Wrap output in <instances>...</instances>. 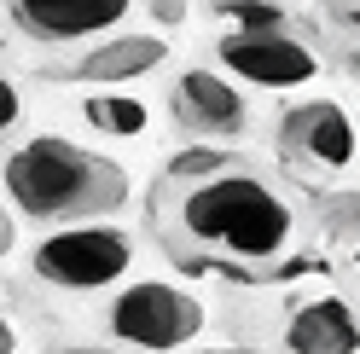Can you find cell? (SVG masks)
Segmentation results:
<instances>
[{
  "label": "cell",
  "mask_w": 360,
  "mask_h": 354,
  "mask_svg": "<svg viewBox=\"0 0 360 354\" xmlns=\"http://www.w3.org/2000/svg\"><path fill=\"white\" fill-rule=\"evenodd\" d=\"M151 232L186 268H274L302 238V204L262 163L192 145L151 181Z\"/></svg>",
  "instance_id": "obj_1"
},
{
  "label": "cell",
  "mask_w": 360,
  "mask_h": 354,
  "mask_svg": "<svg viewBox=\"0 0 360 354\" xmlns=\"http://www.w3.org/2000/svg\"><path fill=\"white\" fill-rule=\"evenodd\" d=\"M0 186H6V204H18V215L41 221V227L105 221L128 204V169L64 134L24 140L0 163Z\"/></svg>",
  "instance_id": "obj_2"
},
{
  "label": "cell",
  "mask_w": 360,
  "mask_h": 354,
  "mask_svg": "<svg viewBox=\"0 0 360 354\" xmlns=\"http://www.w3.org/2000/svg\"><path fill=\"white\" fill-rule=\"evenodd\" d=\"M105 325L110 337L140 348V354H174L204 337L210 325V308L198 302L192 291L180 284H163V279H140V284H122L105 308Z\"/></svg>",
  "instance_id": "obj_3"
},
{
  "label": "cell",
  "mask_w": 360,
  "mask_h": 354,
  "mask_svg": "<svg viewBox=\"0 0 360 354\" xmlns=\"http://www.w3.org/2000/svg\"><path fill=\"white\" fill-rule=\"evenodd\" d=\"M134 268V238L128 227L110 221H76V227H53L30 250V273L53 291H105Z\"/></svg>",
  "instance_id": "obj_4"
},
{
  "label": "cell",
  "mask_w": 360,
  "mask_h": 354,
  "mask_svg": "<svg viewBox=\"0 0 360 354\" xmlns=\"http://www.w3.org/2000/svg\"><path fill=\"white\" fill-rule=\"evenodd\" d=\"M279 157L297 169H320V174H343L354 163V128L349 110L337 99H308L290 105L279 122Z\"/></svg>",
  "instance_id": "obj_5"
},
{
  "label": "cell",
  "mask_w": 360,
  "mask_h": 354,
  "mask_svg": "<svg viewBox=\"0 0 360 354\" xmlns=\"http://www.w3.org/2000/svg\"><path fill=\"white\" fill-rule=\"evenodd\" d=\"M215 64H227L250 87H302L320 76V53L302 35H238L233 29L215 41Z\"/></svg>",
  "instance_id": "obj_6"
},
{
  "label": "cell",
  "mask_w": 360,
  "mask_h": 354,
  "mask_svg": "<svg viewBox=\"0 0 360 354\" xmlns=\"http://www.w3.org/2000/svg\"><path fill=\"white\" fill-rule=\"evenodd\" d=\"M134 0H6L18 35L41 41V47H70V41L105 35L128 18Z\"/></svg>",
  "instance_id": "obj_7"
},
{
  "label": "cell",
  "mask_w": 360,
  "mask_h": 354,
  "mask_svg": "<svg viewBox=\"0 0 360 354\" xmlns=\"http://www.w3.org/2000/svg\"><path fill=\"white\" fill-rule=\"evenodd\" d=\"M169 110H174V122L186 134H210V140L244 134V122H250L244 93L215 70H180L174 87H169Z\"/></svg>",
  "instance_id": "obj_8"
},
{
  "label": "cell",
  "mask_w": 360,
  "mask_h": 354,
  "mask_svg": "<svg viewBox=\"0 0 360 354\" xmlns=\"http://www.w3.org/2000/svg\"><path fill=\"white\" fill-rule=\"evenodd\" d=\"M157 64H169V41H163V35H117V41H105V47H94V53H82L76 64H64V70H53V76H58V81L122 87V81L151 76Z\"/></svg>",
  "instance_id": "obj_9"
},
{
  "label": "cell",
  "mask_w": 360,
  "mask_h": 354,
  "mask_svg": "<svg viewBox=\"0 0 360 354\" xmlns=\"http://www.w3.org/2000/svg\"><path fill=\"white\" fill-rule=\"evenodd\" d=\"M285 354H354V308L343 296H314L285 320Z\"/></svg>",
  "instance_id": "obj_10"
},
{
  "label": "cell",
  "mask_w": 360,
  "mask_h": 354,
  "mask_svg": "<svg viewBox=\"0 0 360 354\" xmlns=\"http://www.w3.org/2000/svg\"><path fill=\"white\" fill-rule=\"evenodd\" d=\"M82 117L99 128V134H122V140H140L146 134V122H151V110L140 99H122V93H99V99H87L82 105Z\"/></svg>",
  "instance_id": "obj_11"
},
{
  "label": "cell",
  "mask_w": 360,
  "mask_h": 354,
  "mask_svg": "<svg viewBox=\"0 0 360 354\" xmlns=\"http://www.w3.org/2000/svg\"><path fill=\"white\" fill-rule=\"evenodd\" d=\"M221 18H233L238 35H297L290 29V6L279 0H215Z\"/></svg>",
  "instance_id": "obj_12"
},
{
  "label": "cell",
  "mask_w": 360,
  "mask_h": 354,
  "mask_svg": "<svg viewBox=\"0 0 360 354\" xmlns=\"http://www.w3.org/2000/svg\"><path fill=\"white\" fill-rule=\"evenodd\" d=\"M18 117H24V93H18V81L0 70V134H6V128H18Z\"/></svg>",
  "instance_id": "obj_13"
},
{
  "label": "cell",
  "mask_w": 360,
  "mask_h": 354,
  "mask_svg": "<svg viewBox=\"0 0 360 354\" xmlns=\"http://www.w3.org/2000/svg\"><path fill=\"white\" fill-rule=\"evenodd\" d=\"M186 12H192V0H151V24H163V29H180Z\"/></svg>",
  "instance_id": "obj_14"
},
{
  "label": "cell",
  "mask_w": 360,
  "mask_h": 354,
  "mask_svg": "<svg viewBox=\"0 0 360 354\" xmlns=\"http://www.w3.org/2000/svg\"><path fill=\"white\" fill-rule=\"evenodd\" d=\"M18 244V221H12V209H6V197H0V256H6Z\"/></svg>",
  "instance_id": "obj_15"
},
{
  "label": "cell",
  "mask_w": 360,
  "mask_h": 354,
  "mask_svg": "<svg viewBox=\"0 0 360 354\" xmlns=\"http://www.w3.org/2000/svg\"><path fill=\"white\" fill-rule=\"evenodd\" d=\"M53 354H128V348H82V343H53Z\"/></svg>",
  "instance_id": "obj_16"
},
{
  "label": "cell",
  "mask_w": 360,
  "mask_h": 354,
  "mask_svg": "<svg viewBox=\"0 0 360 354\" xmlns=\"http://www.w3.org/2000/svg\"><path fill=\"white\" fill-rule=\"evenodd\" d=\"M0 354H18V331H12L6 314H0Z\"/></svg>",
  "instance_id": "obj_17"
},
{
  "label": "cell",
  "mask_w": 360,
  "mask_h": 354,
  "mask_svg": "<svg viewBox=\"0 0 360 354\" xmlns=\"http://www.w3.org/2000/svg\"><path fill=\"white\" fill-rule=\"evenodd\" d=\"M204 354H250V348H204Z\"/></svg>",
  "instance_id": "obj_18"
},
{
  "label": "cell",
  "mask_w": 360,
  "mask_h": 354,
  "mask_svg": "<svg viewBox=\"0 0 360 354\" xmlns=\"http://www.w3.org/2000/svg\"><path fill=\"white\" fill-rule=\"evenodd\" d=\"M210 6H215V0H210ZM279 6H290V0H279Z\"/></svg>",
  "instance_id": "obj_19"
}]
</instances>
